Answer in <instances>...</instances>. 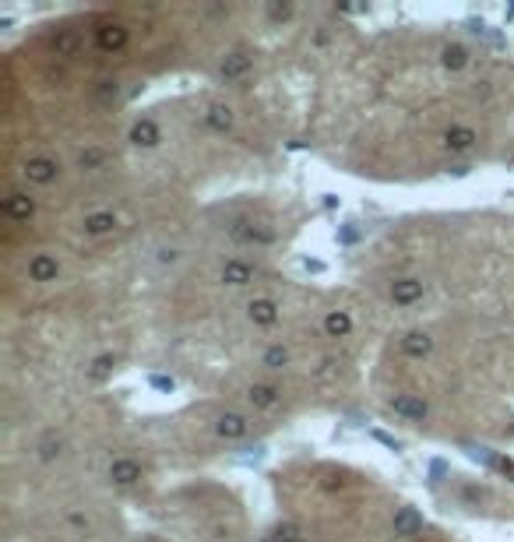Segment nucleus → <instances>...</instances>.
Instances as JSON below:
<instances>
[{
  "mask_svg": "<svg viewBox=\"0 0 514 542\" xmlns=\"http://www.w3.org/2000/svg\"><path fill=\"white\" fill-rule=\"evenodd\" d=\"M116 226H120V219H116L113 211H89V215L82 219V233H85V236H92V240L113 236V233H116Z\"/></svg>",
  "mask_w": 514,
  "mask_h": 542,
  "instance_id": "obj_14",
  "label": "nucleus"
},
{
  "mask_svg": "<svg viewBox=\"0 0 514 542\" xmlns=\"http://www.w3.org/2000/svg\"><path fill=\"white\" fill-rule=\"evenodd\" d=\"M423 296H426V282H423V278H415V275L391 282V303H395V306H402V310L415 306Z\"/></svg>",
  "mask_w": 514,
  "mask_h": 542,
  "instance_id": "obj_9",
  "label": "nucleus"
},
{
  "mask_svg": "<svg viewBox=\"0 0 514 542\" xmlns=\"http://www.w3.org/2000/svg\"><path fill=\"white\" fill-rule=\"evenodd\" d=\"M388 409H391L395 416H402L406 423H423V419L430 416V405H426L423 394H395V398L388 402Z\"/></svg>",
  "mask_w": 514,
  "mask_h": 542,
  "instance_id": "obj_8",
  "label": "nucleus"
},
{
  "mask_svg": "<svg viewBox=\"0 0 514 542\" xmlns=\"http://www.w3.org/2000/svg\"><path fill=\"white\" fill-rule=\"evenodd\" d=\"M476 141H479V134H476L469 123H451V127L440 134V145H444V152H451V155H465V152H472Z\"/></svg>",
  "mask_w": 514,
  "mask_h": 542,
  "instance_id": "obj_7",
  "label": "nucleus"
},
{
  "mask_svg": "<svg viewBox=\"0 0 514 542\" xmlns=\"http://www.w3.org/2000/svg\"><path fill=\"white\" fill-rule=\"evenodd\" d=\"M0 208H4V215L11 222H28L35 215V197L28 190H7V197L0 201Z\"/></svg>",
  "mask_w": 514,
  "mask_h": 542,
  "instance_id": "obj_10",
  "label": "nucleus"
},
{
  "mask_svg": "<svg viewBox=\"0 0 514 542\" xmlns=\"http://www.w3.org/2000/svg\"><path fill=\"white\" fill-rule=\"evenodd\" d=\"M78 46H82V35H78L74 28H60V32L53 35V53H57V57H74Z\"/></svg>",
  "mask_w": 514,
  "mask_h": 542,
  "instance_id": "obj_23",
  "label": "nucleus"
},
{
  "mask_svg": "<svg viewBox=\"0 0 514 542\" xmlns=\"http://www.w3.org/2000/svg\"><path fill=\"white\" fill-rule=\"evenodd\" d=\"M324 335L328 338H349L352 335V314L349 310H328L324 314Z\"/></svg>",
  "mask_w": 514,
  "mask_h": 542,
  "instance_id": "obj_20",
  "label": "nucleus"
},
{
  "mask_svg": "<svg viewBox=\"0 0 514 542\" xmlns=\"http://www.w3.org/2000/svg\"><path fill=\"white\" fill-rule=\"evenodd\" d=\"M64 454V437H57V433H46L39 444H35V458L39 461H57Z\"/></svg>",
  "mask_w": 514,
  "mask_h": 542,
  "instance_id": "obj_24",
  "label": "nucleus"
},
{
  "mask_svg": "<svg viewBox=\"0 0 514 542\" xmlns=\"http://www.w3.org/2000/svg\"><path fill=\"white\" fill-rule=\"evenodd\" d=\"M57 275H60V261L53 258V254H32L28 258V282H57Z\"/></svg>",
  "mask_w": 514,
  "mask_h": 542,
  "instance_id": "obj_16",
  "label": "nucleus"
},
{
  "mask_svg": "<svg viewBox=\"0 0 514 542\" xmlns=\"http://www.w3.org/2000/svg\"><path fill=\"white\" fill-rule=\"evenodd\" d=\"M152 387H159V391H173V387H177V380H173V377L155 373V377H152Z\"/></svg>",
  "mask_w": 514,
  "mask_h": 542,
  "instance_id": "obj_29",
  "label": "nucleus"
},
{
  "mask_svg": "<svg viewBox=\"0 0 514 542\" xmlns=\"http://www.w3.org/2000/svg\"><path fill=\"white\" fill-rule=\"evenodd\" d=\"M279 317H282V306L275 299H268V296H257V299L247 303V321L254 328H275Z\"/></svg>",
  "mask_w": 514,
  "mask_h": 542,
  "instance_id": "obj_11",
  "label": "nucleus"
},
{
  "mask_svg": "<svg viewBox=\"0 0 514 542\" xmlns=\"http://www.w3.org/2000/svg\"><path fill=\"white\" fill-rule=\"evenodd\" d=\"M254 278H257V265H250V261H243V258H229V261L218 268V282L229 285V289H247Z\"/></svg>",
  "mask_w": 514,
  "mask_h": 542,
  "instance_id": "obj_5",
  "label": "nucleus"
},
{
  "mask_svg": "<svg viewBox=\"0 0 514 542\" xmlns=\"http://www.w3.org/2000/svg\"><path fill=\"white\" fill-rule=\"evenodd\" d=\"M127 138H130L134 148H159L162 145V127L152 116H141V120L130 123V134Z\"/></svg>",
  "mask_w": 514,
  "mask_h": 542,
  "instance_id": "obj_13",
  "label": "nucleus"
},
{
  "mask_svg": "<svg viewBox=\"0 0 514 542\" xmlns=\"http://www.w3.org/2000/svg\"><path fill=\"white\" fill-rule=\"evenodd\" d=\"M106 159H109V155H106V148H96V145H92V148H82L78 166H82V170H103Z\"/></svg>",
  "mask_w": 514,
  "mask_h": 542,
  "instance_id": "obj_25",
  "label": "nucleus"
},
{
  "mask_svg": "<svg viewBox=\"0 0 514 542\" xmlns=\"http://www.w3.org/2000/svg\"><path fill=\"white\" fill-rule=\"evenodd\" d=\"M469 60H472V50H469L465 43H444V46H440V64H444V71H465Z\"/></svg>",
  "mask_w": 514,
  "mask_h": 542,
  "instance_id": "obj_19",
  "label": "nucleus"
},
{
  "mask_svg": "<svg viewBox=\"0 0 514 542\" xmlns=\"http://www.w3.org/2000/svg\"><path fill=\"white\" fill-rule=\"evenodd\" d=\"M268 18H272V21H286V18H293V4H272V7H268Z\"/></svg>",
  "mask_w": 514,
  "mask_h": 542,
  "instance_id": "obj_28",
  "label": "nucleus"
},
{
  "mask_svg": "<svg viewBox=\"0 0 514 542\" xmlns=\"http://www.w3.org/2000/svg\"><path fill=\"white\" fill-rule=\"evenodd\" d=\"M272 539L275 542H303V532H300L293 521H282V525L272 532Z\"/></svg>",
  "mask_w": 514,
  "mask_h": 542,
  "instance_id": "obj_27",
  "label": "nucleus"
},
{
  "mask_svg": "<svg viewBox=\"0 0 514 542\" xmlns=\"http://www.w3.org/2000/svg\"><path fill=\"white\" fill-rule=\"evenodd\" d=\"M257 542H275V539H272V536H264V539H257Z\"/></svg>",
  "mask_w": 514,
  "mask_h": 542,
  "instance_id": "obj_32",
  "label": "nucleus"
},
{
  "mask_svg": "<svg viewBox=\"0 0 514 542\" xmlns=\"http://www.w3.org/2000/svg\"><path fill=\"white\" fill-rule=\"evenodd\" d=\"M250 71H254V60H250V53H243V50L225 53L222 64H218V78H222L225 85H240Z\"/></svg>",
  "mask_w": 514,
  "mask_h": 542,
  "instance_id": "obj_6",
  "label": "nucleus"
},
{
  "mask_svg": "<svg viewBox=\"0 0 514 542\" xmlns=\"http://www.w3.org/2000/svg\"><path fill=\"white\" fill-rule=\"evenodd\" d=\"M21 177L32 187H50V183L60 177V162L50 159V155H32L25 166H21Z\"/></svg>",
  "mask_w": 514,
  "mask_h": 542,
  "instance_id": "obj_2",
  "label": "nucleus"
},
{
  "mask_svg": "<svg viewBox=\"0 0 514 542\" xmlns=\"http://www.w3.org/2000/svg\"><path fill=\"white\" fill-rule=\"evenodd\" d=\"M279 398H282V387L272 384V380L250 384V387H247V405H250V409H275Z\"/></svg>",
  "mask_w": 514,
  "mask_h": 542,
  "instance_id": "obj_17",
  "label": "nucleus"
},
{
  "mask_svg": "<svg viewBox=\"0 0 514 542\" xmlns=\"http://www.w3.org/2000/svg\"><path fill=\"white\" fill-rule=\"evenodd\" d=\"M433 353V338H430V331H406L402 335V356L406 360H426Z\"/></svg>",
  "mask_w": 514,
  "mask_h": 542,
  "instance_id": "obj_18",
  "label": "nucleus"
},
{
  "mask_svg": "<svg viewBox=\"0 0 514 542\" xmlns=\"http://www.w3.org/2000/svg\"><path fill=\"white\" fill-rule=\"evenodd\" d=\"M205 127L211 134H218V138H225V134H233V127H236V113H233V106L229 102H222V99H211L205 106Z\"/></svg>",
  "mask_w": 514,
  "mask_h": 542,
  "instance_id": "obj_4",
  "label": "nucleus"
},
{
  "mask_svg": "<svg viewBox=\"0 0 514 542\" xmlns=\"http://www.w3.org/2000/svg\"><path fill=\"white\" fill-rule=\"evenodd\" d=\"M229 236L236 240V243H243V247H275V233L272 229H261V226H254V222H236L233 229H229Z\"/></svg>",
  "mask_w": 514,
  "mask_h": 542,
  "instance_id": "obj_12",
  "label": "nucleus"
},
{
  "mask_svg": "<svg viewBox=\"0 0 514 542\" xmlns=\"http://www.w3.org/2000/svg\"><path fill=\"white\" fill-rule=\"evenodd\" d=\"M303 268L307 271H324V265H320V261H303Z\"/></svg>",
  "mask_w": 514,
  "mask_h": 542,
  "instance_id": "obj_31",
  "label": "nucleus"
},
{
  "mask_svg": "<svg viewBox=\"0 0 514 542\" xmlns=\"http://www.w3.org/2000/svg\"><path fill=\"white\" fill-rule=\"evenodd\" d=\"M419 532H423V514H419L415 507H398V514H395V536L412 539V536H419Z\"/></svg>",
  "mask_w": 514,
  "mask_h": 542,
  "instance_id": "obj_21",
  "label": "nucleus"
},
{
  "mask_svg": "<svg viewBox=\"0 0 514 542\" xmlns=\"http://www.w3.org/2000/svg\"><path fill=\"white\" fill-rule=\"evenodd\" d=\"M127 39H130V32L120 25V21H106L96 28V43H99V50L106 53H116V50H123L127 46Z\"/></svg>",
  "mask_w": 514,
  "mask_h": 542,
  "instance_id": "obj_15",
  "label": "nucleus"
},
{
  "mask_svg": "<svg viewBox=\"0 0 514 542\" xmlns=\"http://www.w3.org/2000/svg\"><path fill=\"white\" fill-rule=\"evenodd\" d=\"M215 433H218L222 441H229V444L247 441V437H250V419H247L243 412L225 409V412H218V416H215Z\"/></svg>",
  "mask_w": 514,
  "mask_h": 542,
  "instance_id": "obj_3",
  "label": "nucleus"
},
{
  "mask_svg": "<svg viewBox=\"0 0 514 542\" xmlns=\"http://www.w3.org/2000/svg\"><path fill=\"white\" fill-rule=\"evenodd\" d=\"M106 479H109V486H116V490H130V486H138V482H141V461H134V458L120 454V458H113V461H109Z\"/></svg>",
  "mask_w": 514,
  "mask_h": 542,
  "instance_id": "obj_1",
  "label": "nucleus"
},
{
  "mask_svg": "<svg viewBox=\"0 0 514 542\" xmlns=\"http://www.w3.org/2000/svg\"><path fill=\"white\" fill-rule=\"evenodd\" d=\"M293 360V353H289V345H282V342H275V345H268L264 353H261V366L268 370V373H279V370H286Z\"/></svg>",
  "mask_w": 514,
  "mask_h": 542,
  "instance_id": "obj_22",
  "label": "nucleus"
},
{
  "mask_svg": "<svg viewBox=\"0 0 514 542\" xmlns=\"http://www.w3.org/2000/svg\"><path fill=\"white\" fill-rule=\"evenodd\" d=\"M113 370H116V356H113V353H106V356H99V360L92 363L89 377H92V380H106V377H109Z\"/></svg>",
  "mask_w": 514,
  "mask_h": 542,
  "instance_id": "obj_26",
  "label": "nucleus"
},
{
  "mask_svg": "<svg viewBox=\"0 0 514 542\" xmlns=\"http://www.w3.org/2000/svg\"><path fill=\"white\" fill-rule=\"evenodd\" d=\"M116 95V82H99V99H113Z\"/></svg>",
  "mask_w": 514,
  "mask_h": 542,
  "instance_id": "obj_30",
  "label": "nucleus"
}]
</instances>
